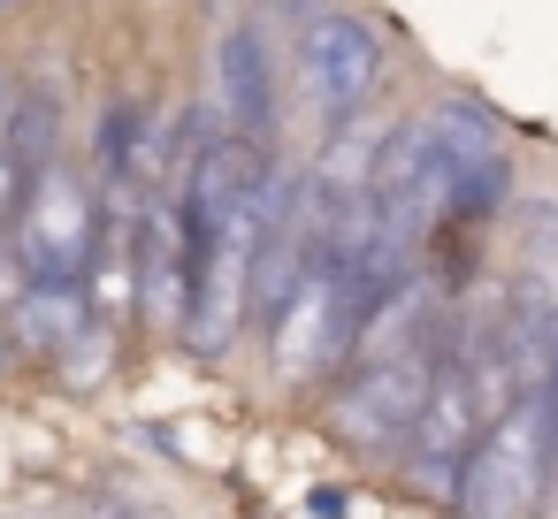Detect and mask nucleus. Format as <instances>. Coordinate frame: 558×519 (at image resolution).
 I'll use <instances>...</instances> for the list:
<instances>
[{"mask_svg":"<svg viewBox=\"0 0 558 519\" xmlns=\"http://www.w3.org/2000/svg\"><path fill=\"white\" fill-rule=\"evenodd\" d=\"M215 92H222V123L238 138H268V123H276V77H268V39L253 24H230L222 32Z\"/></svg>","mask_w":558,"mask_h":519,"instance_id":"8","label":"nucleus"},{"mask_svg":"<svg viewBox=\"0 0 558 519\" xmlns=\"http://www.w3.org/2000/svg\"><path fill=\"white\" fill-rule=\"evenodd\" d=\"M0 245H9V230H0Z\"/></svg>","mask_w":558,"mask_h":519,"instance_id":"14","label":"nucleus"},{"mask_svg":"<svg viewBox=\"0 0 558 519\" xmlns=\"http://www.w3.org/2000/svg\"><path fill=\"white\" fill-rule=\"evenodd\" d=\"M24 184H32V169H24L16 153H0V230H16V207H24Z\"/></svg>","mask_w":558,"mask_h":519,"instance_id":"11","label":"nucleus"},{"mask_svg":"<svg viewBox=\"0 0 558 519\" xmlns=\"http://www.w3.org/2000/svg\"><path fill=\"white\" fill-rule=\"evenodd\" d=\"M299 77H306V92H314L329 115H352V108L375 92V77H383V39H375L360 16L322 9V16L299 24Z\"/></svg>","mask_w":558,"mask_h":519,"instance_id":"6","label":"nucleus"},{"mask_svg":"<svg viewBox=\"0 0 558 519\" xmlns=\"http://www.w3.org/2000/svg\"><path fill=\"white\" fill-rule=\"evenodd\" d=\"M0 9H16V0H0Z\"/></svg>","mask_w":558,"mask_h":519,"instance_id":"13","label":"nucleus"},{"mask_svg":"<svg viewBox=\"0 0 558 519\" xmlns=\"http://www.w3.org/2000/svg\"><path fill=\"white\" fill-rule=\"evenodd\" d=\"M16 100H24V92L0 77V153H9V131H16Z\"/></svg>","mask_w":558,"mask_h":519,"instance_id":"12","label":"nucleus"},{"mask_svg":"<svg viewBox=\"0 0 558 519\" xmlns=\"http://www.w3.org/2000/svg\"><path fill=\"white\" fill-rule=\"evenodd\" d=\"M482 397H474V382L444 359V374H436V390H428V405H421V420H413V435H405V481L421 489V496H451L459 489V466H466V450H474V435H482Z\"/></svg>","mask_w":558,"mask_h":519,"instance_id":"5","label":"nucleus"},{"mask_svg":"<svg viewBox=\"0 0 558 519\" xmlns=\"http://www.w3.org/2000/svg\"><path fill=\"white\" fill-rule=\"evenodd\" d=\"M421 131L459 176V214H482V207L505 199V131L482 100H436L421 115Z\"/></svg>","mask_w":558,"mask_h":519,"instance_id":"7","label":"nucleus"},{"mask_svg":"<svg viewBox=\"0 0 558 519\" xmlns=\"http://www.w3.org/2000/svg\"><path fill=\"white\" fill-rule=\"evenodd\" d=\"M550 382L512 397L505 412L482 420L466 466H459V519H535L550 504Z\"/></svg>","mask_w":558,"mask_h":519,"instance_id":"1","label":"nucleus"},{"mask_svg":"<svg viewBox=\"0 0 558 519\" xmlns=\"http://www.w3.org/2000/svg\"><path fill=\"white\" fill-rule=\"evenodd\" d=\"M100 191L54 153L32 169L24 184V207H16V230H9V252L24 268V283H85L93 268V245H100Z\"/></svg>","mask_w":558,"mask_h":519,"instance_id":"2","label":"nucleus"},{"mask_svg":"<svg viewBox=\"0 0 558 519\" xmlns=\"http://www.w3.org/2000/svg\"><path fill=\"white\" fill-rule=\"evenodd\" d=\"M9 313H16V344L39 351V359H62V351L93 329L85 283H24V298H16Z\"/></svg>","mask_w":558,"mask_h":519,"instance_id":"9","label":"nucleus"},{"mask_svg":"<svg viewBox=\"0 0 558 519\" xmlns=\"http://www.w3.org/2000/svg\"><path fill=\"white\" fill-rule=\"evenodd\" d=\"M436 374H444V336L413 344V351H390V359H352L337 397H329V428L352 450H405Z\"/></svg>","mask_w":558,"mask_h":519,"instance_id":"4","label":"nucleus"},{"mask_svg":"<svg viewBox=\"0 0 558 519\" xmlns=\"http://www.w3.org/2000/svg\"><path fill=\"white\" fill-rule=\"evenodd\" d=\"M367 306H375V291L352 275V268H337V260H314V275L260 321L268 329V351H276V367L291 374V382H314V374H344L352 367V351H360V321H367Z\"/></svg>","mask_w":558,"mask_h":519,"instance_id":"3","label":"nucleus"},{"mask_svg":"<svg viewBox=\"0 0 558 519\" xmlns=\"http://www.w3.org/2000/svg\"><path fill=\"white\" fill-rule=\"evenodd\" d=\"M9 153H16L24 169L54 161V100H47V92H24V100H16V131H9Z\"/></svg>","mask_w":558,"mask_h":519,"instance_id":"10","label":"nucleus"}]
</instances>
